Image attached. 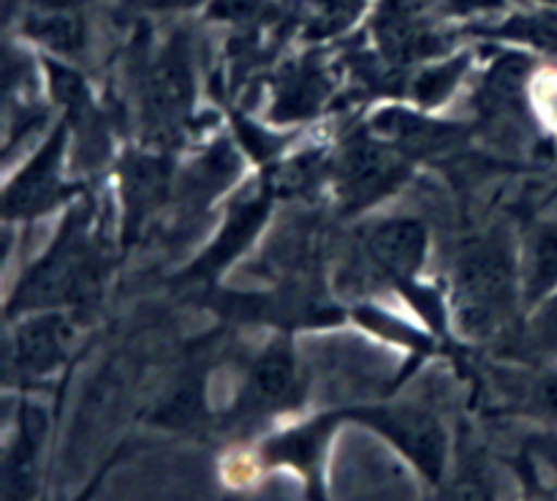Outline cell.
<instances>
[{"mask_svg":"<svg viewBox=\"0 0 557 501\" xmlns=\"http://www.w3.org/2000/svg\"><path fill=\"white\" fill-rule=\"evenodd\" d=\"M515 294V265L500 245H476L457 267L455 303L460 321L473 332H487L504 319Z\"/></svg>","mask_w":557,"mask_h":501,"instance_id":"1","label":"cell"},{"mask_svg":"<svg viewBox=\"0 0 557 501\" xmlns=\"http://www.w3.org/2000/svg\"><path fill=\"white\" fill-rule=\"evenodd\" d=\"M424 229L417 221H386L370 229L359 250V276L370 281L406 278L422 261Z\"/></svg>","mask_w":557,"mask_h":501,"instance_id":"2","label":"cell"},{"mask_svg":"<svg viewBox=\"0 0 557 501\" xmlns=\"http://www.w3.org/2000/svg\"><path fill=\"white\" fill-rule=\"evenodd\" d=\"M403 178V163L389 150H381L375 145H359L346 156L343 167V191L346 199L354 205L379 199L384 191L395 188Z\"/></svg>","mask_w":557,"mask_h":501,"instance_id":"3","label":"cell"},{"mask_svg":"<svg viewBox=\"0 0 557 501\" xmlns=\"http://www.w3.org/2000/svg\"><path fill=\"white\" fill-rule=\"evenodd\" d=\"M190 101V69L185 49L169 47L161 54L150 74V87H147V109L152 114V123H174L185 112Z\"/></svg>","mask_w":557,"mask_h":501,"instance_id":"4","label":"cell"},{"mask_svg":"<svg viewBox=\"0 0 557 501\" xmlns=\"http://www.w3.org/2000/svg\"><path fill=\"white\" fill-rule=\"evenodd\" d=\"M375 423H379L381 428L408 452V455L417 457V463L430 474V477H438L441 466H444L446 441L433 419L422 417V414H386V417H379Z\"/></svg>","mask_w":557,"mask_h":501,"instance_id":"5","label":"cell"},{"mask_svg":"<svg viewBox=\"0 0 557 501\" xmlns=\"http://www.w3.org/2000/svg\"><path fill=\"white\" fill-rule=\"evenodd\" d=\"M63 349L65 325L54 316L30 321L16 335V359H20V368L30 370V374L52 370L63 359Z\"/></svg>","mask_w":557,"mask_h":501,"instance_id":"6","label":"cell"},{"mask_svg":"<svg viewBox=\"0 0 557 501\" xmlns=\"http://www.w3.org/2000/svg\"><path fill=\"white\" fill-rule=\"evenodd\" d=\"M60 147H63V134L54 136L49 142L47 150L33 161V167L16 180L14 188L9 191V212H33L41 210L49 199L54 196V183H58V174H54V167H58Z\"/></svg>","mask_w":557,"mask_h":501,"instance_id":"7","label":"cell"},{"mask_svg":"<svg viewBox=\"0 0 557 501\" xmlns=\"http://www.w3.org/2000/svg\"><path fill=\"white\" fill-rule=\"evenodd\" d=\"M253 401L261 406H281L288 398L297 395V370H294L292 354L286 349H272L259 363L253 374Z\"/></svg>","mask_w":557,"mask_h":501,"instance_id":"8","label":"cell"},{"mask_svg":"<svg viewBox=\"0 0 557 501\" xmlns=\"http://www.w3.org/2000/svg\"><path fill=\"white\" fill-rule=\"evenodd\" d=\"M27 33L60 52H76L82 47V22L74 9H38L27 16Z\"/></svg>","mask_w":557,"mask_h":501,"instance_id":"9","label":"cell"},{"mask_svg":"<svg viewBox=\"0 0 557 501\" xmlns=\"http://www.w3.org/2000/svg\"><path fill=\"white\" fill-rule=\"evenodd\" d=\"M557 283V223L544 227L533 240L531 267H528V294L542 297Z\"/></svg>","mask_w":557,"mask_h":501,"instance_id":"10","label":"cell"},{"mask_svg":"<svg viewBox=\"0 0 557 501\" xmlns=\"http://www.w3.org/2000/svg\"><path fill=\"white\" fill-rule=\"evenodd\" d=\"M504 33H509V36L515 38H525V41H533L536 47L553 49V52H557V16L553 14L515 20Z\"/></svg>","mask_w":557,"mask_h":501,"instance_id":"11","label":"cell"},{"mask_svg":"<svg viewBox=\"0 0 557 501\" xmlns=\"http://www.w3.org/2000/svg\"><path fill=\"white\" fill-rule=\"evenodd\" d=\"M359 3H362V0H319L321 33L337 30L341 25H346V22L359 11Z\"/></svg>","mask_w":557,"mask_h":501,"instance_id":"12","label":"cell"},{"mask_svg":"<svg viewBox=\"0 0 557 501\" xmlns=\"http://www.w3.org/2000/svg\"><path fill=\"white\" fill-rule=\"evenodd\" d=\"M536 343L547 352H557V300H553L536 319Z\"/></svg>","mask_w":557,"mask_h":501,"instance_id":"13","label":"cell"},{"mask_svg":"<svg viewBox=\"0 0 557 501\" xmlns=\"http://www.w3.org/2000/svg\"><path fill=\"white\" fill-rule=\"evenodd\" d=\"M455 74H460V65L455 63H451L449 69H441V71H433V74H428L422 82H419V96L428 98V101L438 98L441 93L449 90V82L455 80Z\"/></svg>","mask_w":557,"mask_h":501,"instance_id":"14","label":"cell"},{"mask_svg":"<svg viewBox=\"0 0 557 501\" xmlns=\"http://www.w3.org/2000/svg\"><path fill=\"white\" fill-rule=\"evenodd\" d=\"M533 403H536L539 412L557 417V376H547L544 381H539L536 390H533Z\"/></svg>","mask_w":557,"mask_h":501,"instance_id":"15","label":"cell"},{"mask_svg":"<svg viewBox=\"0 0 557 501\" xmlns=\"http://www.w3.org/2000/svg\"><path fill=\"white\" fill-rule=\"evenodd\" d=\"M261 5V0H215L212 14L223 16V20H243V16L253 14Z\"/></svg>","mask_w":557,"mask_h":501,"instance_id":"16","label":"cell"},{"mask_svg":"<svg viewBox=\"0 0 557 501\" xmlns=\"http://www.w3.org/2000/svg\"><path fill=\"white\" fill-rule=\"evenodd\" d=\"M536 101L542 107V114L549 123L557 125V82L539 80L536 85Z\"/></svg>","mask_w":557,"mask_h":501,"instance_id":"17","label":"cell"},{"mask_svg":"<svg viewBox=\"0 0 557 501\" xmlns=\"http://www.w3.org/2000/svg\"><path fill=\"white\" fill-rule=\"evenodd\" d=\"M82 0H38V9H76Z\"/></svg>","mask_w":557,"mask_h":501,"instance_id":"18","label":"cell"},{"mask_svg":"<svg viewBox=\"0 0 557 501\" xmlns=\"http://www.w3.org/2000/svg\"><path fill=\"white\" fill-rule=\"evenodd\" d=\"M150 3H161V5H188L194 0H150Z\"/></svg>","mask_w":557,"mask_h":501,"instance_id":"19","label":"cell"},{"mask_svg":"<svg viewBox=\"0 0 557 501\" xmlns=\"http://www.w3.org/2000/svg\"><path fill=\"white\" fill-rule=\"evenodd\" d=\"M553 457L557 461V444H555V450H553Z\"/></svg>","mask_w":557,"mask_h":501,"instance_id":"20","label":"cell"},{"mask_svg":"<svg viewBox=\"0 0 557 501\" xmlns=\"http://www.w3.org/2000/svg\"><path fill=\"white\" fill-rule=\"evenodd\" d=\"M553 3H555V0H553Z\"/></svg>","mask_w":557,"mask_h":501,"instance_id":"21","label":"cell"}]
</instances>
